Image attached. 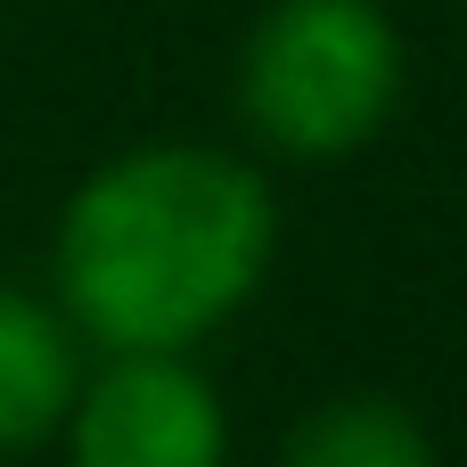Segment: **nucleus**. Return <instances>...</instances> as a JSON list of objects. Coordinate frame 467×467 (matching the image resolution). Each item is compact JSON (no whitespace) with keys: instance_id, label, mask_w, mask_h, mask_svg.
<instances>
[{"instance_id":"obj_3","label":"nucleus","mask_w":467,"mask_h":467,"mask_svg":"<svg viewBox=\"0 0 467 467\" xmlns=\"http://www.w3.org/2000/svg\"><path fill=\"white\" fill-rule=\"evenodd\" d=\"M66 467H230V410L189 353H107L66 410Z\"/></svg>"},{"instance_id":"obj_4","label":"nucleus","mask_w":467,"mask_h":467,"mask_svg":"<svg viewBox=\"0 0 467 467\" xmlns=\"http://www.w3.org/2000/svg\"><path fill=\"white\" fill-rule=\"evenodd\" d=\"M82 394V328L57 296H25L0 279V460H25L66 435Z\"/></svg>"},{"instance_id":"obj_2","label":"nucleus","mask_w":467,"mask_h":467,"mask_svg":"<svg viewBox=\"0 0 467 467\" xmlns=\"http://www.w3.org/2000/svg\"><path fill=\"white\" fill-rule=\"evenodd\" d=\"M402 107V25L386 0H271L238 49V115L287 164L361 156Z\"/></svg>"},{"instance_id":"obj_1","label":"nucleus","mask_w":467,"mask_h":467,"mask_svg":"<svg viewBox=\"0 0 467 467\" xmlns=\"http://www.w3.org/2000/svg\"><path fill=\"white\" fill-rule=\"evenodd\" d=\"M271 254L279 205L246 156L148 140L66 197L49 287L99 353H189L254 304Z\"/></svg>"},{"instance_id":"obj_5","label":"nucleus","mask_w":467,"mask_h":467,"mask_svg":"<svg viewBox=\"0 0 467 467\" xmlns=\"http://www.w3.org/2000/svg\"><path fill=\"white\" fill-rule=\"evenodd\" d=\"M279 467H443L435 435L394 402V394H337L296 419L279 443Z\"/></svg>"}]
</instances>
